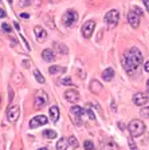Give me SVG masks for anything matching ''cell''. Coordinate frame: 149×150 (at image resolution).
<instances>
[{
    "mask_svg": "<svg viewBox=\"0 0 149 150\" xmlns=\"http://www.w3.org/2000/svg\"><path fill=\"white\" fill-rule=\"evenodd\" d=\"M27 4H30V1H28V0H23V1H22V6H27Z\"/></svg>",
    "mask_w": 149,
    "mask_h": 150,
    "instance_id": "836d02e7",
    "label": "cell"
},
{
    "mask_svg": "<svg viewBox=\"0 0 149 150\" xmlns=\"http://www.w3.org/2000/svg\"><path fill=\"white\" fill-rule=\"evenodd\" d=\"M128 130L130 133V137L137 138L145 133V123H144L141 119H133V121H130V123L128 125Z\"/></svg>",
    "mask_w": 149,
    "mask_h": 150,
    "instance_id": "7a4b0ae2",
    "label": "cell"
},
{
    "mask_svg": "<svg viewBox=\"0 0 149 150\" xmlns=\"http://www.w3.org/2000/svg\"><path fill=\"white\" fill-rule=\"evenodd\" d=\"M1 28H3V31H4V32H11V31H12L11 25L7 24V23H3V24H1Z\"/></svg>",
    "mask_w": 149,
    "mask_h": 150,
    "instance_id": "f1b7e54d",
    "label": "cell"
},
{
    "mask_svg": "<svg viewBox=\"0 0 149 150\" xmlns=\"http://www.w3.org/2000/svg\"><path fill=\"white\" fill-rule=\"evenodd\" d=\"M48 72L51 75L63 74V72H66V67H62V66H51V67H48Z\"/></svg>",
    "mask_w": 149,
    "mask_h": 150,
    "instance_id": "d6986e66",
    "label": "cell"
},
{
    "mask_svg": "<svg viewBox=\"0 0 149 150\" xmlns=\"http://www.w3.org/2000/svg\"><path fill=\"white\" fill-rule=\"evenodd\" d=\"M105 22L109 24V27H115L120 22V12L117 9H110L105 15Z\"/></svg>",
    "mask_w": 149,
    "mask_h": 150,
    "instance_id": "8992f818",
    "label": "cell"
},
{
    "mask_svg": "<svg viewBox=\"0 0 149 150\" xmlns=\"http://www.w3.org/2000/svg\"><path fill=\"white\" fill-rule=\"evenodd\" d=\"M122 64L128 74L133 75L143 64V54L137 47H132L122 58Z\"/></svg>",
    "mask_w": 149,
    "mask_h": 150,
    "instance_id": "6da1fadb",
    "label": "cell"
},
{
    "mask_svg": "<svg viewBox=\"0 0 149 150\" xmlns=\"http://www.w3.org/2000/svg\"><path fill=\"white\" fill-rule=\"evenodd\" d=\"M94 28H96V22H94V20H87V22L82 25V30H81L82 36L86 38V39L91 38V35H93V32H94Z\"/></svg>",
    "mask_w": 149,
    "mask_h": 150,
    "instance_id": "ba28073f",
    "label": "cell"
},
{
    "mask_svg": "<svg viewBox=\"0 0 149 150\" xmlns=\"http://www.w3.org/2000/svg\"><path fill=\"white\" fill-rule=\"evenodd\" d=\"M20 16H22V18H24V19L30 18V15H28V13H26V12H23V13H22V15H20Z\"/></svg>",
    "mask_w": 149,
    "mask_h": 150,
    "instance_id": "d6a6232c",
    "label": "cell"
},
{
    "mask_svg": "<svg viewBox=\"0 0 149 150\" xmlns=\"http://www.w3.org/2000/svg\"><path fill=\"white\" fill-rule=\"evenodd\" d=\"M140 114H141V117H144V118H149V106L143 107L141 111H140Z\"/></svg>",
    "mask_w": 149,
    "mask_h": 150,
    "instance_id": "484cf974",
    "label": "cell"
},
{
    "mask_svg": "<svg viewBox=\"0 0 149 150\" xmlns=\"http://www.w3.org/2000/svg\"><path fill=\"white\" fill-rule=\"evenodd\" d=\"M65 99L70 103L78 102V100H79V93H78V90H75V88H70V90H67L65 93Z\"/></svg>",
    "mask_w": 149,
    "mask_h": 150,
    "instance_id": "7c38bea8",
    "label": "cell"
},
{
    "mask_svg": "<svg viewBox=\"0 0 149 150\" xmlns=\"http://www.w3.org/2000/svg\"><path fill=\"white\" fill-rule=\"evenodd\" d=\"M8 3H9V4H11V3H12V0H8Z\"/></svg>",
    "mask_w": 149,
    "mask_h": 150,
    "instance_id": "ab89813d",
    "label": "cell"
},
{
    "mask_svg": "<svg viewBox=\"0 0 149 150\" xmlns=\"http://www.w3.org/2000/svg\"><path fill=\"white\" fill-rule=\"evenodd\" d=\"M144 71H145V72H149V60L144 63Z\"/></svg>",
    "mask_w": 149,
    "mask_h": 150,
    "instance_id": "f546056e",
    "label": "cell"
},
{
    "mask_svg": "<svg viewBox=\"0 0 149 150\" xmlns=\"http://www.w3.org/2000/svg\"><path fill=\"white\" fill-rule=\"evenodd\" d=\"M114 78V70L113 69H106L105 71L102 72V79L105 82H110Z\"/></svg>",
    "mask_w": 149,
    "mask_h": 150,
    "instance_id": "ac0fdd59",
    "label": "cell"
},
{
    "mask_svg": "<svg viewBox=\"0 0 149 150\" xmlns=\"http://www.w3.org/2000/svg\"><path fill=\"white\" fill-rule=\"evenodd\" d=\"M42 58H43L47 63H51L55 60V52H54V50H51V48H46V50H43V52H42Z\"/></svg>",
    "mask_w": 149,
    "mask_h": 150,
    "instance_id": "9a60e30c",
    "label": "cell"
},
{
    "mask_svg": "<svg viewBox=\"0 0 149 150\" xmlns=\"http://www.w3.org/2000/svg\"><path fill=\"white\" fill-rule=\"evenodd\" d=\"M70 115H71V121L75 125H82V117L85 115V110L81 106H73L70 109Z\"/></svg>",
    "mask_w": 149,
    "mask_h": 150,
    "instance_id": "5b68a950",
    "label": "cell"
},
{
    "mask_svg": "<svg viewBox=\"0 0 149 150\" xmlns=\"http://www.w3.org/2000/svg\"><path fill=\"white\" fill-rule=\"evenodd\" d=\"M34 76H35V79H36V81H38V83H42V84H43L44 83V82H46V79H44V76H43V75H42V72L41 71H39V70H34Z\"/></svg>",
    "mask_w": 149,
    "mask_h": 150,
    "instance_id": "7402d4cb",
    "label": "cell"
},
{
    "mask_svg": "<svg viewBox=\"0 0 149 150\" xmlns=\"http://www.w3.org/2000/svg\"><path fill=\"white\" fill-rule=\"evenodd\" d=\"M6 15H7L6 11H4L3 8H0V18H6Z\"/></svg>",
    "mask_w": 149,
    "mask_h": 150,
    "instance_id": "4dcf8cb0",
    "label": "cell"
},
{
    "mask_svg": "<svg viewBox=\"0 0 149 150\" xmlns=\"http://www.w3.org/2000/svg\"><path fill=\"white\" fill-rule=\"evenodd\" d=\"M28 64H30L28 60H24V62H23V66H24V67H28Z\"/></svg>",
    "mask_w": 149,
    "mask_h": 150,
    "instance_id": "d590c367",
    "label": "cell"
},
{
    "mask_svg": "<svg viewBox=\"0 0 149 150\" xmlns=\"http://www.w3.org/2000/svg\"><path fill=\"white\" fill-rule=\"evenodd\" d=\"M78 20V13L75 9H67L62 16V23L66 27H73Z\"/></svg>",
    "mask_w": 149,
    "mask_h": 150,
    "instance_id": "3957f363",
    "label": "cell"
},
{
    "mask_svg": "<svg viewBox=\"0 0 149 150\" xmlns=\"http://www.w3.org/2000/svg\"><path fill=\"white\" fill-rule=\"evenodd\" d=\"M54 52L55 54H61V55H67L68 54V48L66 44L59 43V42H55L54 43Z\"/></svg>",
    "mask_w": 149,
    "mask_h": 150,
    "instance_id": "5bb4252c",
    "label": "cell"
},
{
    "mask_svg": "<svg viewBox=\"0 0 149 150\" xmlns=\"http://www.w3.org/2000/svg\"><path fill=\"white\" fill-rule=\"evenodd\" d=\"M144 4H145L146 9H148V12H149V0H144Z\"/></svg>",
    "mask_w": 149,
    "mask_h": 150,
    "instance_id": "1f68e13d",
    "label": "cell"
},
{
    "mask_svg": "<svg viewBox=\"0 0 149 150\" xmlns=\"http://www.w3.org/2000/svg\"><path fill=\"white\" fill-rule=\"evenodd\" d=\"M67 146H68V139L66 138H62L56 142V150H67Z\"/></svg>",
    "mask_w": 149,
    "mask_h": 150,
    "instance_id": "ffe728a7",
    "label": "cell"
},
{
    "mask_svg": "<svg viewBox=\"0 0 149 150\" xmlns=\"http://www.w3.org/2000/svg\"><path fill=\"white\" fill-rule=\"evenodd\" d=\"M56 131L55 130H51V129H46V130L43 131V137L46 138V139H54V138H56Z\"/></svg>",
    "mask_w": 149,
    "mask_h": 150,
    "instance_id": "44dd1931",
    "label": "cell"
},
{
    "mask_svg": "<svg viewBox=\"0 0 149 150\" xmlns=\"http://www.w3.org/2000/svg\"><path fill=\"white\" fill-rule=\"evenodd\" d=\"M47 122H48V118L46 115H36L30 121V129H38L39 126L46 125Z\"/></svg>",
    "mask_w": 149,
    "mask_h": 150,
    "instance_id": "30bf717a",
    "label": "cell"
},
{
    "mask_svg": "<svg viewBox=\"0 0 149 150\" xmlns=\"http://www.w3.org/2000/svg\"><path fill=\"white\" fill-rule=\"evenodd\" d=\"M38 150H47L46 147H41V149H38Z\"/></svg>",
    "mask_w": 149,
    "mask_h": 150,
    "instance_id": "74e56055",
    "label": "cell"
},
{
    "mask_svg": "<svg viewBox=\"0 0 149 150\" xmlns=\"http://www.w3.org/2000/svg\"><path fill=\"white\" fill-rule=\"evenodd\" d=\"M148 99H149L148 94H144V93H137L132 98V100H133V103L136 106H145L148 103Z\"/></svg>",
    "mask_w": 149,
    "mask_h": 150,
    "instance_id": "8fae6325",
    "label": "cell"
},
{
    "mask_svg": "<svg viewBox=\"0 0 149 150\" xmlns=\"http://www.w3.org/2000/svg\"><path fill=\"white\" fill-rule=\"evenodd\" d=\"M34 34H35V38H36V40L39 42V43H42V42H44L47 39L46 30H44L43 27H41V25H35L34 27Z\"/></svg>",
    "mask_w": 149,
    "mask_h": 150,
    "instance_id": "4fadbf2b",
    "label": "cell"
},
{
    "mask_svg": "<svg viewBox=\"0 0 149 150\" xmlns=\"http://www.w3.org/2000/svg\"><path fill=\"white\" fill-rule=\"evenodd\" d=\"M20 115V107L18 105H12V106H9L8 110H7V119L9 122H16Z\"/></svg>",
    "mask_w": 149,
    "mask_h": 150,
    "instance_id": "9c48e42d",
    "label": "cell"
},
{
    "mask_svg": "<svg viewBox=\"0 0 149 150\" xmlns=\"http://www.w3.org/2000/svg\"><path fill=\"white\" fill-rule=\"evenodd\" d=\"M140 15H141L140 9H137V11H130V12L128 13V22H129V24L132 25V28H138L140 20H141Z\"/></svg>",
    "mask_w": 149,
    "mask_h": 150,
    "instance_id": "52a82bcc",
    "label": "cell"
},
{
    "mask_svg": "<svg viewBox=\"0 0 149 150\" xmlns=\"http://www.w3.org/2000/svg\"><path fill=\"white\" fill-rule=\"evenodd\" d=\"M14 25H15V28H16V30H18V31H19V30H20V25H19V24H18V23H16V22L14 23Z\"/></svg>",
    "mask_w": 149,
    "mask_h": 150,
    "instance_id": "e575fe53",
    "label": "cell"
},
{
    "mask_svg": "<svg viewBox=\"0 0 149 150\" xmlns=\"http://www.w3.org/2000/svg\"><path fill=\"white\" fill-rule=\"evenodd\" d=\"M48 112H50V118H51V121L58 122V119H59V109H58V106H51L50 107V110H48Z\"/></svg>",
    "mask_w": 149,
    "mask_h": 150,
    "instance_id": "e0dca14e",
    "label": "cell"
},
{
    "mask_svg": "<svg viewBox=\"0 0 149 150\" xmlns=\"http://www.w3.org/2000/svg\"><path fill=\"white\" fill-rule=\"evenodd\" d=\"M68 139V145H70V146H73V147H78V141H77V138L75 137H73V135H70V137L67 138Z\"/></svg>",
    "mask_w": 149,
    "mask_h": 150,
    "instance_id": "603a6c76",
    "label": "cell"
},
{
    "mask_svg": "<svg viewBox=\"0 0 149 150\" xmlns=\"http://www.w3.org/2000/svg\"><path fill=\"white\" fill-rule=\"evenodd\" d=\"M47 102H48V97H47V94L44 93L43 90L36 91L35 98H34V109L35 110L43 109V107L47 105Z\"/></svg>",
    "mask_w": 149,
    "mask_h": 150,
    "instance_id": "277c9868",
    "label": "cell"
},
{
    "mask_svg": "<svg viewBox=\"0 0 149 150\" xmlns=\"http://www.w3.org/2000/svg\"><path fill=\"white\" fill-rule=\"evenodd\" d=\"M102 84L99 83L97 79H93V81L90 82V90H91V93H94V94H99L101 91H102Z\"/></svg>",
    "mask_w": 149,
    "mask_h": 150,
    "instance_id": "2e32d148",
    "label": "cell"
},
{
    "mask_svg": "<svg viewBox=\"0 0 149 150\" xmlns=\"http://www.w3.org/2000/svg\"><path fill=\"white\" fill-rule=\"evenodd\" d=\"M146 88H148V94H149V79H148V82H146Z\"/></svg>",
    "mask_w": 149,
    "mask_h": 150,
    "instance_id": "8d00e7d4",
    "label": "cell"
},
{
    "mask_svg": "<svg viewBox=\"0 0 149 150\" xmlns=\"http://www.w3.org/2000/svg\"><path fill=\"white\" fill-rule=\"evenodd\" d=\"M0 106H1V95H0Z\"/></svg>",
    "mask_w": 149,
    "mask_h": 150,
    "instance_id": "f35d334b",
    "label": "cell"
},
{
    "mask_svg": "<svg viewBox=\"0 0 149 150\" xmlns=\"http://www.w3.org/2000/svg\"><path fill=\"white\" fill-rule=\"evenodd\" d=\"M128 144H129V147H130V150H138V147H137V145L134 144L133 137H130V138H129V139H128Z\"/></svg>",
    "mask_w": 149,
    "mask_h": 150,
    "instance_id": "4316f807",
    "label": "cell"
},
{
    "mask_svg": "<svg viewBox=\"0 0 149 150\" xmlns=\"http://www.w3.org/2000/svg\"><path fill=\"white\" fill-rule=\"evenodd\" d=\"M83 146H85V149H86V150H96V147H94V144H93V142H91L90 139L85 141Z\"/></svg>",
    "mask_w": 149,
    "mask_h": 150,
    "instance_id": "d4e9b609",
    "label": "cell"
},
{
    "mask_svg": "<svg viewBox=\"0 0 149 150\" xmlns=\"http://www.w3.org/2000/svg\"><path fill=\"white\" fill-rule=\"evenodd\" d=\"M86 112H87V115H89V118H90L91 121H94V119H96V114H94V111L90 109V107L86 110Z\"/></svg>",
    "mask_w": 149,
    "mask_h": 150,
    "instance_id": "83f0119b",
    "label": "cell"
},
{
    "mask_svg": "<svg viewBox=\"0 0 149 150\" xmlns=\"http://www.w3.org/2000/svg\"><path fill=\"white\" fill-rule=\"evenodd\" d=\"M61 83L63 84V86H73V81L70 76H65V78L61 79Z\"/></svg>",
    "mask_w": 149,
    "mask_h": 150,
    "instance_id": "cb8c5ba5",
    "label": "cell"
}]
</instances>
